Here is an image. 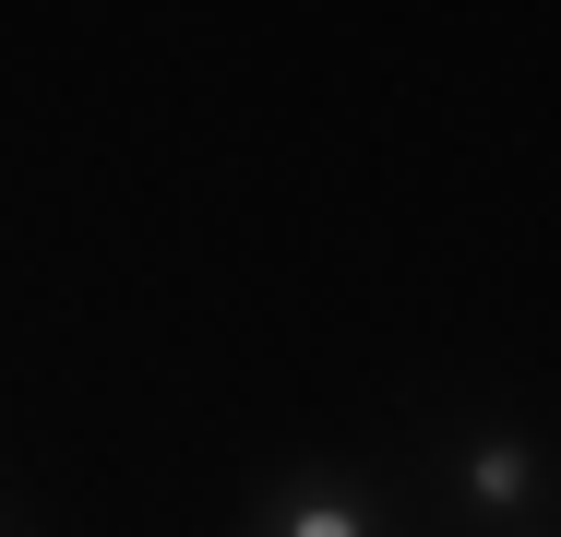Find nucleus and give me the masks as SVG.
<instances>
[{
    "instance_id": "nucleus-1",
    "label": "nucleus",
    "mask_w": 561,
    "mask_h": 537,
    "mask_svg": "<svg viewBox=\"0 0 561 537\" xmlns=\"http://www.w3.org/2000/svg\"><path fill=\"white\" fill-rule=\"evenodd\" d=\"M275 537H370V514H358L346 490H299V502L275 514Z\"/></svg>"
},
{
    "instance_id": "nucleus-2",
    "label": "nucleus",
    "mask_w": 561,
    "mask_h": 537,
    "mask_svg": "<svg viewBox=\"0 0 561 537\" xmlns=\"http://www.w3.org/2000/svg\"><path fill=\"white\" fill-rule=\"evenodd\" d=\"M466 490H478V514H514V502H526V454H514V442H490V454L466 466Z\"/></svg>"
}]
</instances>
